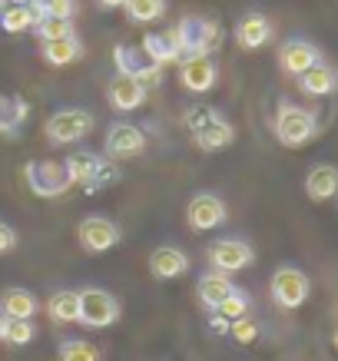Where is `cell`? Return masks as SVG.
<instances>
[{
	"label": "cell",
	"mask_w": 338,
	"mask_h": 361,
	"mask_svg": "<svg viewBox=\"0 0 338 361\" xmlns=\"http://www.w3.org/2000/svg\"><path fill=\"white\" fill-rule=\"evenodd\" d=\"M4 4H11V7H17V4H33V0H4Z\"/></svg>",
	"instance_id": "obj_40"
},
{
	"label": "cell",
	"mask_w": 338,
	"mask_h": 361,
	"mask_svg": "<svg viewBox=\"0 0 338 361\" xmlns=\"http://www.w3.org/2000/svg\"><path fill=\"white\" fill-rule=\"evenodd\" d=\"M93 130V113L90 110H56L50 120H47V140L56 142V146H70V142L83 140L87 133Z\"/></svg>",
	"instance_id": "obj_6"
},
{
	"label": "cell",
	"mask_w": 338,
	"mask_h": 361,
	"mask_svg": "<svg viewBox=\"0 0 338 361\" xmlns=\"http://www.w3.org/2000/svg\"><path fill=\"white\" fill-rule=\"evenodd\" d=\"M275 136H279L282 146H306L315 136V116L302 110V106L282 103L279 113H275Z\"/></svg>",
	"instance_id": "obj_4"
},
{
	"label": "cell",
	"mask_w": 338,
	"mask_h": 361,
	"mask_svg": "<svg viewBox=\"0 0 338 361\" xmlns=\"http://www.w3.org/2000/svg\"><path fill=\"white\" fill-rule=\"evenodd\" d=\"M269 292H272V302L279 308H298L308 298V292H312V282H308V275L302 272V269L282 265V269L272 275Z\"/></svg>",
	"instance_id": "obj_5"
},
{
	"label": "cell",
	"mask_w": 338,
	"mask_h": 361,
	"mask_svg": "<svg viewBox=\"0 0 338 361\" xmlns=\"http://www.w3.org/2000/svg\"><path fill=\"white\" fill-rule=\"evenodd\" d=\"M56 358H60V361H99V348H97V345H90V341L66 338V341H60Z\"/></svg>",
	"instance_id": "obj_30"
},
{
	"label": "cell",
	"mask_w": 338,
	"mask_h": 361,
	"mask_svg": "<svg viewBox=\"0 0 338 361\" xmlns=\"http://www.w3.org/2000/svg\"><path fill=\"white\" fill-rule=\"evenodd\" d=\"M37 329H33L30 318H4V341L13 345V348H23V345H30Z\"/></svg>",
	"instance_id": "obj_29"
},
{
	"label": "cell",
	"mask_w": 338,
	"mask_h": 361,
	"mask_svg": "<svg viewBox=\"0 0 338 361\" xmlns=\"http://www.w3.org/2000/svg\"><path fill=\"white\" fill-rule=\"evenodd\" d=\"M143 54L150 56L153 63L166 66V63H179L183 60V50H179V40H176V30H163V33H146L143 37Z\"/></svg>",
	"instance_id": "obj_15"
},
{
	"label": "cell",
	"mask_w": 338,
	"mask_h": 361,
	"mask_svg": "<svg viewBox=\"0 0 338 361\" xmlns=\"http://www.w3.org/2000/svg\"><path fill=\"white\" fill-rule=\"evenodd\" d=\"M77 298H80V325H87V329H109L120 318V302L109 295L107 288L90 285V288H80Z\"/></svg>",
	"instance_id": "obj_3"
},
{
	"label": "cell",
	"mask_w": 338,
	"mask_h": 361,
	"mask_svg": "<svg viewBox=\"0 0 338 361\" xmlns=\"http://www.w3.org/2000/svg\"><path fill=\"white\" fill-rule=\"evenodd\" d=\"M229 335L239 341V345H252V341L259 338V325H255L249 315H242V318H236V322H229Z\"/></svg>",
	"instance_id": "obj_33"
},
{
	"label": "cell",
	"mask_w": 338,
	"mask_h": 361,
	"mask_svg": "<svg viewBox=\"0 0 338 361\" xmlns=\"http://www.w3.org/2000/svg\"><path fill=\"white\" fill-rule=\"evenodd\" d=\"M179 83H183L189 93H209L216 87L219 80V70H216V60L212 56H186L179 60Z\"/></svg>",
	"instance_id": "obj_12"
},
{
	"label": "cell",
	"mask_w": 338,
	"mask_h": 361,
	"mask_svg": "<svg viewBox=\"0 0 338 361\" xmlns=\"http://www.w3.org/2000/svg\"><path fill=\"white\" fill-rule=\"evenodd\" d=\"M179 50L186 56H212L222 47V27L212 17H199V13H186L183 20L173 27Z\"/></svg>",
	"instance_id": "obj_1"
},
{
	"label": "cell",
	"mask_w": 338,
	"mask_h": 361,
	"mask_svg": "<svg viewBox=\"0 0 338 361\" xmlns=\"http://www.w3.org/2000/svg\"><path fill=\"white\" fill-rule=\"evenodd\" d=\"M318 60H322V54H318V47L308 44V40H289V44H282V50H279V66H282L289 77H302L308 66H315Z\"/></svg>",
	"instance_id": "obj_14"
},
{
	"label": "cell",
	"mask_w": 338,
	"mask_h": 361,
	"mask_svg": "<svg viewBox=\"0 0 338 361\" xmlns=\"http://www.w3.org/2000/svg\"><path fill=\"white\" fill-rule=\"evenodd\" d=\"M306 192L308 199H315V202H328V199L338 196V169L328 163H318L308 169L306 176Z\"/></svg>",
	"instance_id": "obj_20"
},
{
	"label": "cell",
	"mask_w": 338,
	"mask_h": 361,
	"mask_svg": "<svg viewBox=\"0 0 338 361\" xmlns=\"http://www.w3.org/2000/svg\"><path fill=\"white\" fill-rule=\"evenodd\" d=\"M0 341H4V315H0Z\"/></svg>",
	"instance_id": "obj_41"
},
{
	"label": "cell",
	"mask_w": 338,
	"mask_h": 361,
	"mask_svg": "<svg viewBox=\"0 0 338 361\" xmlns=\"http://www.w3.org/2000/svg\"><path fill=\"white\" fill-rule=\"evenodd\" d=\"M83 56V44L77 40V33L60 37V40H47L44 44V60L50 66H70Z\"/></svg>",
	"instance_id": "obj_25"
},
{
	"label": "cell",
	"mask_w": 338,
	"mask_h": 361,
	"mask_svg": "<svg viewBox=\"0 0 338 361\" xmlns=\"http://www.w3.org/2000/svg\"><path fill=\"white\" fill-rule=\"evenodd\" d=\"M23 179H27L33 196H40V199H56L73 186L64 163H54V159H30V163L23 166Z\"/></svg>",
	"instance_id": "obj_2"
},
{
	"label": "cell",
	"mask_w": 338,
	"mask_h": 361,
	"mask_svg": "<svg viewBox=\"0 0 338 361\" xmlns=\"http://www.w3.org/2000/svg\"><path fill=\"white\" fill-rule=\"evenodd\" d=\"M269 40H272V23H269V17H262V13H246L239 20V27H236V44L242 50H259Z\"/></svg>",
	"instance_id": "obj_16"
},
{
	"label": "cell",
	"mask_w": 338,
	"mask_h": 361,
	"mask_svg": "<svg viewBox=\"0 0 338 361\" xmlns=\"http://www.w3.org/2000/svg\"><path fill=\"white\" fill-rule=\"evenodd\" d=\"M216 315H222V318H226V322H236V318L249 315V295L236 288V292H232L229 298H222V302H219Z\"/></svg>",
	"instance_id": "obj_32"
},
{
	"label": "cell",
	"mask_w": 338,
	"mask_h": 361,
	"mask_svg": "<svg viewBox=\"0 0 338 361\" xmlns=\"http://www.w3.org/2000/svg\"><path fill=\"white\" fill-rule=\"evenodd\" d=\"M44 13L37 4H17V7H4V17H0V30L7 33H23V30H33L37 20Z\"/></svg>",
	"instance_id": "obj_27"
},
{
	"label": "cell",
	"mask_w": 338,
	"mask_h": 361,
	"mask_svg": "<svg viewBox=\"0 0 338 361\" xmlns=\"http://www.w3.org/2000/svg\"><path fill=\"white\" fill-rule=\"evenodd\" d=\"M99 166H103V156L87 153V149H77V153H70L64 159V169H66V176H70V183H73V186H83V189L93 186Z\"/></svg>",
	"instance_id": "obj_17"
},
{
	"label": "cell",
	"mask_w": 338,
	"mask_h": 361,
	"mask_svg": "<svg viewBox=\"0 0 338 361\" xmlns=\"http://www.w3.org/2000/svg\"><path fill=\"white\" fill-rule=\"evenodd\" d=\"M232 292H236V285L229 282V275L226 272H203L199 275V285H196V295H199V302L209 308V312H216L219 308V302L222 298H229Z\"/></svg>",
	"instance_id": "obj_19"
},
{
	"label": "cell",
	"mask_w": 338,
	"mask_h": 361,
	"mask_svg": "<svg viewBox=\"0 0 338 361\" xmlns=\"http://www.w3.org/2000/svg\"><path fill=\"white\" fill-rule=\"evenodd\" d=\"M37 295L27 288H4L0 295V315L4 318H33L37 315Z\"/></svg>",
	"instance_id": "obj_24"
},
{
	"label": "cell",
	"mask_w": 338,
	"mask_h": 361,
	"mask_svg": "<svg viewBox=\"0 0 338 361\" xmlns=\"http://www.w3.org/2000/svg\"><path fill=\"white\" fill-rule=\"evenodd\" d=\"M335 348H338V331H335Z\"/></svg>",
	"instance_id": "obj_43"
},
{
	"label": "cell",
	"mask_w": 338,
	"mask_h": 361,
	"mask_svg": "<svg viewBox=\"0 0 338 361\" xmlns=\"http://www.w3.org/2000/svg\"><path fill=\"white\" fill-rule=\"evenodd\" d=\"M107 97H109V106L116 113H130V110H140L146 103V87L136 77H130V73H116L109 80Z\"/></svg>",
	"instance_id": "obj_13"
},
{
	"label": "cell",
	"mask_w": 338,
	"mask_h": 361,
	"mask_svg": "<svg viewBox=\"0 0 338 361\" xmlns=\"http://www.w3.org/2000/svg\"><path fill=\"white\" fill-rule=\"evenodd\" d=\"M44 17H64V20H73V13H77V0H44V4H37Z\"/></svg>",
	"instance_id": "obj_35"
},
{
	"label": "cell",
	"mask_w": 338,
	"mask_h": 361,
	"mask_svg": "<svg viewBox=\"0 0 338 361\" xmlns=\"http://www.w3.org/2000/svg\"><path fill=\"white\" fill-rule=\"evenodd\" d=\"M27 116H30L27 99L0 93V136H17V130L27 123Z\"/></svg>",
	"instance_id": "obj_22"
},
{
	"label": "cell",
	"mask_w": 338,
	"mask_h": 361,
	"mask_svg": "<svg viewBox=\"0 0 338 361\" xmlns=\"http://www.w3.org/2000/svg\"><path fill=\"white\" fill-rule=\"evenodd\" d=\"M116 183H120V166L103 159V166H99V173H97V179H93L90 189H107V186H116Z\"/></svg>",
	"instance_id": "obj_36"
},
{
	"label": "cell",
	"mask_w": 338,
	"mask_h": 361,
	"mask_svg": "<svg viewBox=\"0 0 338 361\" xmlns=\"http://www.w3.org/2000/svg\"><path fill=\"white\" fill-rule=\"evenodd\" d=\"M113 60H116V70H120V73H130V77H136L146 90H150V87H159V83H163V66L153 63V60L143 54L140 47H126V44L113 47Z\"/></svg>",
	"instance_id": "obj_7"
},
{
	"label": "cell",
	"mask_w": 338,
	"mask_h": 361,
	"mask_svg": "<svg viewBox=\"0 0 338 361\" xmlns=\"http://www.w3.org/2000/svg\"><path fill=\"white\" fill-rule=\"evenodd\" d=\"M47 315L54 318L56 325L80 322V298H77V292H70V288H56L54 295L47 298Z\"/></svg>",
	"instance_id": "obj_26"
},
{
	"label": "cell",
	"mask_w": 338,
	"mask_h": 361,
	"mask_svg": "<svg viewBox=\"0 0 338 361\" xmlns=\"http://www.w3.org/2000/svg\"><path fill=\"white\" fill-rule=\"evenodd\" d=\"M0 17H4V0H0Z\"/></svg>",
	"instance_id": "obj_42"
},
{
	"label": "cell",
	"mask_w": 338,
	"mask_h": 361,
	"mask_svg": "<svg viewBox=\"0 0 338 361\" xmlns=\"http://www.w3.org/2000/svg\"><path fill=\"white\" fill-rule=\"evenodd\" d=\"M186 269H189V259H186V252L176 249V245H159V249L150 255V272H153L156 279H163V282L179 279Z\"/></svg>",
	"instance_id": "obj_18"
},
{
	"label": "cell",
	"mask_w": 338,
	"mask_h": 361,
	"mask_svg": "<svg viewBox=\"0 0 338 361\" xmlns=\"http://www.w3.org/2000/svg\"><path fill=\"white\" fill-rule=\"evenodd\" d=\"M216 116H219L216 110H209V106H199V103H196V106H189V110L183 113V123H186V130H189V133H196L199 126L212 123Z\"/></svg>",
	"instance_id": "obj_34"
},
{
	"label": "cell",
	"mask_w": 338,
	"mask_h": 361,
	"mask_svg": "<svg viewBox=\"0 0 338 361\" xmlns=\"http://www.w3.org/2000/svg\"><path fill=\"white\" fill-rule=\"evenodd\" d=\"M298 87H302V93H308V97H328V93L338 87V73L328 63L318 60L315 66H308L306 73L298 77Z\"/></svg>",
	"instance_id": "obj_23"
},
{
	"label": "cell",
	"mask_w": 338,
	"mask_h": 361,
	"mask_svg": "<svg viewBox=\"0 0 338 361\" xmlns=\"http://www.w3.org/2000/svg\"><path fill=\"white\" fill-rule=\"evenodd\" d=\"M252 259H255V252H252L249 242L242 239H219L212 242V249H209V265L216 269V272H242V269H249Z\"/></svg>",
	"instance_id": "obj_10"
},
{
	"label": "cell",
	"mask_w": 338,
	"mask_h": 361,
	"mask_svg": "<svg viewBox=\"0 0 338 361\" xmlns=\"http://www.w3.org/2000/svg\"><path fill=\"white\" fill-rule=\"evenodd\" d=\"M99 7H107V11H113V7H123V4H126V0H97Z\"/></svg>",
	"instance_id": "obj_39"
},
{
	"label": "cell",
	"mask_w": 338,
	"mask_h": 361,
	"mask_svg": "<svg viewBox=\"0 0 338 361\" xmlns=\"http://www.w3.org/2000/svg\"><path fill=\"white\" fill-rule=\"evenodd\" d=\"M77 239L80 249L90 252V255H103L109 252L116 242H120V226L107 216H87V219L77 226Z\"/></svg>",
	"instance_id": "obj_8"
},
{
	"label": "cell",
	"mask_w": 338,
	"mask_h": 361,
	"mask_svg": "<svg viewBox=\"0 0 338 361\" xmlns=\"http://www.w3.org/2000/svg\"><path fill=\"white\" fill-rule=\"evenodd\" d=\"M146 149V133L133 123H113L107 130V156L109 159H136Z\"/></svg>",
	"instance_id": "obj_11"
},
{
	"label": "cell",
	"mask_w": 338,
	"mask_h": 361,
	"mask_svg": "<svg viewBox=\"0 0 338 361\" xmlns=\"http://www.w3.org/2000/svg\"><path fill=\"white\" fill-rule=\"evenodd\" d=\"M33 4H44V0H33Z\"/></svg>",
	"instance_id": "obj_44"
},
{
	"label": "cell",
	"mask_w": 338,
	"mask_h": 361,
	"mask_svg": "<svg viewBox=\"0 0 338 361\" xmlns=\"http://www.w3.org/2000/svg\"><path fill=\"white\" fill-rule=\"evenodd\" d=\"M17 249V232L7 226V222H0V255H7V252Z\"/></svg>",
	"instance_id": "obj_37"
},
{
	"label": "cell",
	"mask_w": 338,
	"mask_h": 361,
	"mask_svg": "<svg viewBox=\"0 0 338 361\" xmlns=\"http://www.w3.org/2000/svg\"><path fill=\"white\" fill-rule=\"evenodd\" d=\"M212 329H216V331H229V322H226L222 315H216V312H212Z\"/></svg>",
	"instance_id": "obj_38"
},
{
	"label": "cell",
	"mask_w": 338,
	"mask_h": 361,
	"mask_svg": "<svg viewBox=\"0 0 338 361\" xmlns=\"http://www.w3.org/2000/svg\"><path fill=\"white\" fill-rule=\"evenodd\" d=\"M33 30H37V37H40V44H47V40L70 37V33H73V20H64V17H40Z\"/></svg>",
	"instance_id": "obj_31"
},
{
	"label": "cell",
	"mask_w": 338,
	"mask_h": 361,
	"mask_svg": "<svg viewBox=\"0 0 338 361\" xmlns=\"http://www.w3.org/2000/svg\"><path fill=\"white\" fill-rule=\"evenodd\" d=\"M123 7L133 23H153L166 13V0H126Z\"/></svg>",
	"instance_id": "obj_28"
},
{
	"label": "cell",
	"mask_w": 338,
	"mask_h": 361,
	"mask_svg": "<svg viewBox=\"0 0 338 361\" xmlns=\"http://www.w3.org/2000/svg\"><path fill=\"white\" fill-rule=\"evenodd\" d=\"M226 219H229L226 202H222L216 192H199V196H193L189 199V206H186V222H189V229L193 232L219 229Z\"/></svg>",
	"instance_id": "obj_9"
},
{
	"label": "cell",
	"mask_w": 338,
	"mask_h": 361,
	"mask_svg": "<svg viewBox=\"0 0 338 361\" xmlns=\"http://www.w3.org/2000/svg\"><path fill=\"white\" fill-rule=\"evenodd\" d=\"M193 140H196L199 149H206V153H219V149L232 146V140H236V130H232V123H226L222 116H216L212 123L199 126V130L193 133Z\"/></svg>",
	"instance_id": "obj_21"
}]
</instances>
